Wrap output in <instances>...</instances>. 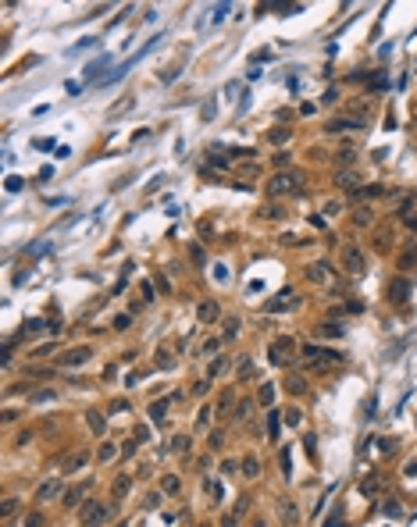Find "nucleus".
<instances>
[{"label": "nucleus", "mask_w": 417, "mask_h": 527, "mask_svg": "<svg viewBox=\"0 0 417 527\" xmlns=\"http://www.w3.org/2000/svg\"><path fill=\"white\" fill-rule=\"evenodd\" d=\"M303 356H307V364L314 367V371H324V367H332V364H339V360H342L335 349H321V345H310V342L303 345Z\"/></svg>", "instance_id": "1"}, {"label": "nucleus", "mask_w": 417, "mask_h": 527, "mask_svg": "<svg viewBox=\"0 0 417 527\" xmlns=\"http://www.w3.org/2000/svg\"><path fill=\"white\" fill-rule=\"evenodd\" d=\"M296 186H303V175L300 171H278L271 178V186H267V192H271V196H282V192H292Z\"/></svg>", "instance_id": "2"}, {"label": "nucleus", "mask_w": 417, "mask_h": 527, "mask_svg": "<svg viewBox=\"0 0 417 527\" xmlns=\"http://www.w3.org/2000/svg\"><path fill=\"white\" fill-rule=\"evenodd\" d=\"M111 513L114 509L107 506V502H86V509H82V527H100L103 520H111Z\"/></svg>", "instance_id": "3"}, {"label": "nucleus", "mask_w": 417, "mask_h": 527, "mask_svg": "<svg viewBox=\"0 0 417 527\" xmlns=\"http://www.w3.org/2000/svg\"><path fill=\"white\" fill-rule=\"evenodd\" d=\"M267 353H271V364L289 367V364H292V353H296V342H292V339H275Z\"/></svg>", "instance_id": "4"}, {"label": "nucleus", "mask_w": 417, "mask_h": 527, "mask_svg": "<svg viewBox=\"0 0 417 527\" xmlns=\"http://www.w3.org/2000/svg\"><path fill=\"white\" fill-rule=\"evenodd\" d=\"M342 267H346L350 275H364L367 260H364V253L356 249V246H346V249H342Z\"/></svg>", "instance_id": "5"}, {"label": "nucleus", "mask_w": 417, "mask_h": 527, "mask_svg": "<svg viewBox=\"0 0 417 527\" xmlns=\"http://www.w3.org/2000/svg\"><path fill=\"white\" fill-rule=\"evenodd\" d=\"M275 513L282 517V524H286V527H296V524H300V509H296L292 499H278V502H275Z\"/></svg>", "instance_id": "6"}, {"label": "nucleus", "mask_w": 417, "mask_h": 527, "mask_svg": "<svg viewBox=\"0 0 417 527\" xmlns=\"http://www.w3.org/2000/svg\"><path fill=\"white\" fill-rule=\"evenodd\" d=\"M89 356H93L89 345H75V349H68L64 356H57V364H61V367H79V364H86Z\"/></svg>", "instance_id": "7"}, {"label": "nucleus", "mask_w": 417, "mask_h": 527, "mask_svg": "<svg viewBox=\"0 0 417 527\" xmlns=\"http://www.w3.org/2000/svg\"><path fill=\"white\" fill-rule=\"evenodd\" d=\"M218 313H221V307L214 303V299H200V307H196V321H200V324L218 321Z\"/></svg>", "instance_id": "8"}, {"label": "nucleus", "mask_w": 417, "mask_h": 527, "mask_svg": "<svg viewBox=\"0 0 417 527\" xmlns=\"http://www.w3.org/2000/svg\"><path fill=\"white\" fill-rule=\"evenodd\" d=\"M389 296H392V303H407L410 299V278H396L389 285Z\"/></svg>", "instance_id": "9"}, {"label": "nucleus", "mask_w": 417, "mask_h": 527, "mask_svg": "<svg viewBox=\"0 0 417 527\" xmlns=\"http://www.w3.org/2000/svg\"><path fill=\"white\" fill-rule=\"evenodd\" d=\"M353 128H367V122H360V118H335L328 125V132H353Z\"/></svg>", "instance_id": "10"}, {"label": "nucleus", "mask_w": 417, "mask_h": 527, "mask_svg": "<svg viewBox=\"0 0 417 527\" xmlns=\"http://www.w3.org/2000/svg\"><path fill=\"white\" fill-rule=\"evenodd\" d=\"M86 424H89L93 434H103V431H107V417H103L100 410H86Z\"/></svg>", "instance_id": "11"}, {"label": "nucleus", "mask_w": 417, "mask_h": 527, "mask_svg": "<svg viewBox=\"0 0 417 527\" xmlns=\"http://www.w3.org/2000/svg\"><path fill=\"white\" fill-rule=\"evenodd\" d=\"M57 495H61V485H57V481H43V485L36 488L39 502H50V499H57Z\"/></svg>", "instance_id": "12"}, {"label": "nucleus", "mask_w": 417, "mask_h": 527, "mask_svg": "<svg viewBox=\"0 0 417 527\" xmlns=\"http://www.w3.org/2000/svg\"><path fill=\"white\" fill-rule=\"evenodd\" d=\"M414 267H417V243L399 253V271H414Z\"/></svg>", "instance_id": "13"}, {"label": "nucleus", "mask_w": 417, "mask_h": 527, "mask_svg": "<svg viewBox=\"0 0 417 527\" xmlns=\"http://www.w3.org/2000/svg\"><path fill=\"white\" fill-rule=\"evenodd\" d=\"M257 403H260V406H271V403H275V385H271V381H264V385L257 388Z\"/></svg>", "instance_id": "14"}, {"label": "nucleus", "mask_w": 417, "mask_h": 527, "mask_svg": "<svg viewBox=\"0 0 417 527\" xmlns=\"http://www.w3.org/2000/svg\"><path fill=\"white\" fill-rule=\"evenodd\" d=\"M128 488H132V481H128V474H122V477H114V499H125V495H128Z\"/></svg>", "instance_id": "15"}, {"label": "nucleus", "mask_w": 417, "mask_h": 527, "mask_svg": "<svg viewBox=\"0 0 417 527\" xmlns=\"http://www.w3.org/2000/svg\"><path fill=\"white\" fill-rule=\"evenodd\" d=\"M228 367H232V360H228V356H218V360H211V371H207V374H211V378H218V374H225Z\"/></svg>", "instance_id": "16"}, {"label": "nucleus", "mask_w": 417, "mask_h": 527, "mask_svg": "<svg viewBox=\"0 0 417 527\" xmlns=\"http://www.w3.org/2000/svg\"><path fill=\"white\" fill-rule=\"evenodd\" d=\"M150 417H154V424H160V420L168 417V399H157V403L150 406Z\"/></svg>", "instance_id": "17"}, {"label": "nucleus", "mask_w": 417, "mask_h": 527, "mask_svg": "<svg viewBox=\"0 0 417 527\" xmlns=\"http://www.w3.org/2000/svg\"><path fill=\"white\" fill-rule=\"evenodd\" d=\"M114 456H118V445H114V442H103V445H100V453H96L100 463H111Z\"/></svg>", "instance_id": "18"}, {"label": "nucleus", "mask_w": 417, "mask_h": 527, "mask_svg": "<svg viewBox=\"0 0 417 527\" xmlns=\"http://www.w3.org/2000/svg\"><path fill=\"white\" fill-rule=\"evenodd\" d=\"M82 466H86V453H71L68 463H64V470H68V474H75V470H82Z\"/></svg>", "instance_id": "19"}, {"label": "nucleus", "mask_w": 417, "mask_h": 527, "mask_svg": "<svg viewBox=\"0 0 417 527\" xmlns=\"http://www.w3.org/2000/svg\"><path fill=\"white\" fill-rule=\"evenodd\" d=\"M243 474H246V477H257V474H260V460H257V456H246V460H243Z\"/></svg>", "instance_id": "20"}, {"label": "nucleus", "mask_w": 417, "mask_h": 527, "mask_svg": "<svg viewBox=\"0 0 417 527\" xmlns=\"http://www.w3.org/2000/svg\"><path fill=\"white\" fill-rule=\"evenodd\" d=\"M103 64H111V57H100V61H93V64H89V68H86L82 75H86V79H96V75H100V68H103Z\"/></svg>", "instance_id": "21"}, {"label": "nucleus", "mask_w": 417, "mask_h": 527, "mask_svg": "<svg viewBox=\"0 0 417 527\" xmlns=\"http://www.w3.org/2000/svg\"><path fill=\"white\" fill-rule=\"evenodd\" d=\"M324 271H328V264H314V267H307V278L310 281H324Z\"/></svg>", "instance_id": "22"}, {"label": "nucleus", "mask_w": 417, "mask_h": 527, "mask_svg": "<svg viewBox=\"0 0 417 527\" xmlns=\"http://www.w3.org/2000/svg\"><path fill=\"white\" fill-rule=\"evenodd\" d=\"M54 399V388H36L32 396H29V403H50Z\"/></svg>", "instance_id": "23"}, {"label": "nucleus", "mask_w": 417, "mask_h": 527, "mask_svg": "<svg viewBox=\"0 0 417 527\" xmlns=\"http://www.w3.org/2000/svg\"><path fill=\"white\" fill-rule=\"evenodd\" d=\"M189 442H192L189 434H178V438H171V449L175 453H189Z\"/></svg>", "instance_id": "24"}, {"label": "nucleus", "mask_w": 417, "mask_h": 527, "mask_svg": "<svg viewBox=\"0 0 417 527\" xmlns=\"http://www.w3.org/2000/svg\"><path fill=\"white\" fill-rule=\"evenodd\" d=\"M335 182H339L342 189H353V186H356V171H342V175L335 178Z\"/></svg>", "instance_id": "25"}, {"label": "nucleus", "mask_w": 417, "mask_h": 527, "mask_svg": "<svg viewBox=\"0 0 417 527\" xmlns=\"http://www.w3.org/2000/svg\"><path fill=\"white\" fill-rule=\"evenodd\" d=\"M82 502V488H68L64 492V506H79Z\"/></svg>", "instance_id": "26"}, {"label": "nucleus", "mask_w": 417, "mask_h": 527, "mask_svg": "<svg viewBox=\"0 0 417 527\" xmlns=\"http://www.w3.org/2000/svg\"><path fill=\"white\" fill-rule=\"evenodd\" d=\"M239 335V317H228L225 321V339H235Z\"/></svg>", "instance_id": "27"}, {"label": "nucleus", "mask_w": 417, "mask_h": 527, "mask_svg": "<svg viewBox=\"0 0 417 527\" xmlns=\"http://www.w3.org/2000/svg\"><path fill=\"white\" fill-rule=\"evenodd\" d=\"M39 328H43V321H39V317H29V321L22 324V335H32V331H39Z\"/></svg>", "instance_id": "28"}, {"label": "nucleus", "mask_w": 417, "mask_h": 527, "mask_svg": "<svg viewBox=\"0 0 417 527\" xmlns=\"http://www.w3.org/2000/svg\"><path fill=\"white\" fill-rule=\"evenodd\" d=\"M160 488H164V492H171V495H175V492H178V477L164 474V477H160Z\"/></svg>", "instance_id": "29"}, {"label": "nucleus", "mask_w": 417, "mask_h": 527, "mask_svg": "<svg viewBox=\"0 0 417 527\" xmlns=\"http://www.w3.org/2000/svg\"><path fill=\"white\" fill-rule=\"evenodd\" d=\"M246 378H253V364L243 356V360H239V381H246Z\"/></svg>", "instance_id": "30"}, {"label": "nucleus", "mask_w": 417, "mask_h": 527, "mask_svg": "<svg viewBox=\"0 0 417 527\" xmlns=\"http://www.w3.org/2000/svg\"><path fill=\"white\" fill-rule=\"evenodd\" d=\"M321 335H328V339H335V335H342V324H321Z\"/></svg>", "instance_id": "31"}, {"label": "nucleus", "mask_w": 417, "mask_h": 527, "mask_svg": "<svg viewBox=\"0 0 417 527\" xmlns=\"http://www.w3.org/2000/svg\"><path fill=\"white\" fill-rule=\"evenodd\" d=\"M360 492H364V495L378 492V477H364V481H360Z\"/></svg>", "instance_id": "32"}, {"label": "nucleus", "mask_w": 417, "mask_h": 527, "mask_svg": "<svg viewBox=\"0 0 417 527\" xmlns=\"http://www.w3.org/2000/svg\"><path fill=\"white\" fill-rule=\"evenodd\" d=\"M267 434L278 438V413H267Z\"/></svg>", "instance_id": "33"}, {"label": "nucleus", "mask_w": 417, "mask_h": 527, "mask_svg": "<svg viewBox=\"0 0 417 527\" xmlns=\"http://www.w3.org/2000/svg\"><path fill=\"white\" fill-rule=\"evenodd\" d=\"M93 47H96V39H93V36H82V39H79V47L71 50V54H79V50H93Z\"/></svg>", "instance_id": "34"}, {"label": "nucleus", "mask_w": 417, "mask_h": 527, "mask_svg": "<svg viewBox=\"0 0 417 527\" xmlns=\"http://www.w3.org/2000/svg\"><path fill=\"white\" fill-rule=\"evenodd\" d=\"M214 114H218V103H214V100H207V103H203V122H211Z\"/></svg>", "instance_id": "35"}, {"label": "nucleus", "mask_w": 417, "mask_h": 527, "mask_svg": "<svg viewBox=\"0 0 417 527\" xmlns=\"http://www.w3.org/2000/svg\"><path fill=\"white\" fill-rule=\"evenodd\" d=\"M207 492L214 495V502H221V495H225V492H221V485H218V481H207Z\"/></svg>", "instance_id": "36"}, {"label": "nucleus", "mask_w": 417, "mask_h": 527, "mask_svg": "<svg viewBox=\"0 0 417 527\" xmlns=\"http://www.w3.org/2000/svg\"><path fill=\"white\" fill-rule=\"evenodd\" d=\"M14 509H18V502H14V499H4V524L11 520V513H14Z\"/></svg>", "instance_id": "37"}, {"label": "nucleus", "mask_w": 417, "mask_h": 527, "mask_svg": "<svg viewBox=\"0 0 417 527\" xmlns=\"http://www.w3.org/2000/svg\"><path fill=\"white\" fill-rule=\"evenodd\" d=\"M25 527H43V513H29L25 517Z\"/></svg>", "instance_id": "38"}, {"label": "nucleus", "mask_w": 417, "mask_h": 527, "mask_svg": "<svg viewBox=\"0 0 417 527\" xmlns=\"http://www.w3.org/2000/svg\"><path fill=\"white\" fill-rule=\"evenodd\" d=\"M324 527H346V520H342V513H332L328 520H324Z\"/></svg>", "instance_id": "39"}, {"label": "nucleus", "mask_w": 417, "mask_h": 527, "mask_svg": "<svg viewBox=\"0 0 417 527\" xmlns=\"http://www.w3.org/2000/svg\"><path fill=\"white\" fill-rule=\"evenodd\" d=\"M286 420H289V424H300V420H303V413L292 406V410H286Z\"/></svg>", "instance_id": "40"}, {"label": "nucleus", "mask_w": 417, "mask_h": 527, "mask_svg": "<svg viewBox=\"0 0 417 527\" xmlns=\"http://www.w3.org/2000/svg\"><path fill=\"white\" fill-rule=\"evenodd\" d=\"M246 506H250V495H239V502H235V517L246 513Z\"/></svg>", "instance_id": "41"}, {"label": "nucleus", "mask_w": 417, "mask_h": 527, "mask_svg": "<svg viewBox=\"0 0 417 527\" xmlns=\"http://www.w3.org/2000/svg\"><path fill=\"white\" fill-rule=\"evenodd\" d=\"M289 157H292V154H286V150H278V154H275V164H278V168H286V164H289Z\"/></svg>", "instance_id": "42"}, {"label": "nucleus", "mask_w": 417, "mask_h": 527, "mask_svg": "<svg viewBox=\"0 0 417 527\" xmlns=\"http://www.w3.org/2000/svg\"><path fill=\"white\" fill-rule=\"evenodd\" d=\"M271 139H275V143H286V139H289V128H275Z\"/></svg>", "instance_id": "43"}, {"label": "nucleus", "mask_w": 417, "mask_h": 527, "mask_svg": "<svg viewBox=\"0 0 417 527\" xmlns=\"http://www.w3.org/2000/svg\"><path fill=\"white\" fill-rule=\"evenodd\" d=\"M214 278H218V281H228V267L218 264V267H214Z\"/></svg>", "instance_id": "44"}, {"label": "nucleus", "mask_w": 417, "mask_h": 527, "mask_svg": "<svg viewBox=\"0 0 417 527\" xmlns=\"http://www.w3.org/2000/svg\"><path fill=\"white\" fill-rule=\"evenodd\" d=\"M189 392H192V396H207V381H192Z\"/></svg>", "instance_id": "45"}, {"label": "nucleus", "mask_w": 417, "mask_h": 527, "mask_svg": "<svg viewBox=\"0 0 417 527\" xmlns=\"http://www.w3.org/2000/svg\"><path fill=\"white\" fill-rule=\"evenodd\" d=\"M114 328L125 331V328H128V313H118V317H114Z\"/></svg>", "instance_id": "46"}, {"label": "nucleus", "mask_w": 417, "mask_h": 527, "mask_svg": "<svg viewBox=\"0 0 417 527\" xmlns=\"http://www.w3.org/2000/svg\"><path fill=\"white\" fill-rule=\"evenodd\" d=\"M218 345H221V342H218V339H207V342H203V349H200V353H203V356H207V353H214V349H218Z\"/></svg>", "instance_id": "47"}, {"label": "nucleus", "mask_w": 417, "mask_h": 527, "mask_svg": "<svg viewBox=\"0 0 417 527\" xmlns=\"http://www.w3.org/2000/svg\"><path fill=\"white\" fill-rule=\"evenodd\" d=\"M228 11H232L228 4H218V7H214V22H221V18H225V14H228Z\"/></svg>", "instance_id": "48"}, {"label": "nucleus", "mask_w": 417, "mask_h": 527, "mask_svg": "<svg viewBox=\"0 0 417 527\" xmlns=\"http://www.w3.org/2000/svg\"><path fill=\"white\" fill-rule=\"evenodd\" d=\"M54 353V342H47V345H39V349H32V356H50Z\"/></svg>", "instance_id": "49"}, {"label": "nucleus", "mask_w": 417, "mask_h": 527, "mask_svg": "<svg viewBox=\"0 0 417 527\" xmlns=\"http://www.w3.org/2000/svg\"><path fill=\"white\" fill-rule=\"evenodd\" d=\"M150 299H154V285L143 281V303H150Z\"/></svg>", "instance_id": "50"}, {"label": "nucleus", "mask_w": 417, "mask_h": 527, "mask_svg": "<svg viewBox=\"0 0 417 527\" xmlns=\"http://www.w3.org/2000/svg\"><path fill=\"white\" fill-rule=\"evenodd\" d=\"M111 410H114V413H125V410H128V403H125V399H114V403H111Z\"/></svg>", "instance_id": "51"}, {"label": "nucleus", "mask_w": 417, "mask_h": 527, "mask_svg": "<svg viewBox=\"0 0 417 527\" xmlns=\"http://www.w3.org/2000/svg\"><path fill=\"white\" fill-rule=\"evenodd\" d=\"M22 186H25V182H22V178H14V175H11V178H7V189H11V192H18V189H22Z\"/></svg>", "instance_id": "52"}, {"label": "nucleus", "mask_w": 417, "mask_h": 527, "mask_svg": "<svg viewBox=\"0 0 417 527\" xmlns=\"http://www.w3.org/2000/svg\"><path fill=\"white\" fill-rule=\"evenodd\" d=\"M356 224H371V210H356Z\"/></svg>", "instance_id": "53"}, {"label": "nucleus", "mask_w": 417, "mask_h": 527, "mask_svg": "<svg viewBox=\"0 0 417 527\" xmlns=\"http://www.w3.org/2000/svg\"><path fill=\"white\" fill-rule=\"evenodd\" d=\"M289 392H303V378H289Z\"/></svg>", "instance_id": "54"}, {"label": "nucleus", "mask_w": 417, "mask_h": 527, "mask_svg": "<svg viewBox=\"0 0 417 527\" xmlns=\"http://www.w3.org/2000/svg\"><path fill=\"white\" fill-rule=\"evenodd\" d=\"M335 160H339V164H350V160H353V150H342V154H335Z\"/></svg>", "instance_id": "55"}, {"label": "nucleus", "mask_w": 417, "mask_h": 527, "mask_svg": "<svg viewBox=\"0 0 417 527\" xmlns=\"http://www.w3.org/2000/svg\"><path fill=\"white\" fill-rule=\"evenodd\" d=\"M150 438V428H136V442H146Z\"/></svg>", "instance_id": "56"}, {"label": "nucleus", "mask_w": 417, "mask_h": 527, "mask_svg": "<svg viewBox=\"0 0 417 527\" xmlns=\"http://www.w3.org/2000/svg\"><path fill=\"white\" fill-rule=\"evenodd\" d=\"M218 527H235V513H228V517H221V524Z\"/></svg>", "instance_id": "57"}, {"label": "nucleus", "mask_w": 417, "mask_h": 527, "mask_svg": "<svg viewBox=\"0 0 417 527\" xmlns=\"http://www.w3.org/2000/svg\"><path fill=\"white\" fill-rule=\"evenodd\" d=\"M200 527H211V524H200Z\"/></svg>", "instance_id": "58"}]
</instances>
